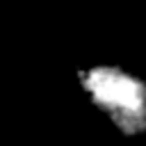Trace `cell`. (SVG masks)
Returning <instances> with one entry per match:
<instances>
[{"instance_id": "cell-1", "label": "cell", "mask_w": 146, "mask_h": 146, "mask_svg": "<svg viewBox=\"0 0 146 146\" xmlns=\"http://www.w3.org/2000/svg\"><path fill=\"white\" fill-rule=\"evenodd\" d=\"M84 103L121 137L146 135V78L119 62H89L75 71Z\"/></svg>"}]
</instances>
